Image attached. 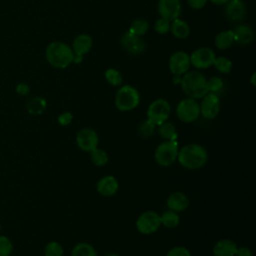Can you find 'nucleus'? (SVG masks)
Instances as JSON below:
<instances>
[{
    "mask_svg": "<svg viewBox=\"0 0 256 256\" xmlns=\"http://www.w3.org/2000/svg\"><path fill=\"white\" fill-rule=\"evenodd\" d=\"M177 160L182 167L189 170H196L206 164L208 153L203 146L196 143H190L179 149Z\"/></svg>",
    "mask_w": 256,
    "mask_h": 256,
    "instance_id": "f257e3e1",
    "label": "nucleus"
},
{
    "mask_svg": "<svg viewBox=\"0 0 256 256\" xmlns=\"http://www.w3.org/2000/svg\"><path fill=\"white\" fill-rule=\"evenodd\" d=\"M47 62L54 68L65 69L72 62L74 53L69 45L62 41H52L45 50Z\"/></svg>",
    "mask_w": 256,
    "mask_h": 256,
    "instance_id": "f03ea898",
    "label": "nucleus"
},
{
    "mask_svg": "<svg viewBox=\"0 0 256 256\" xmlns=\"http://www.w3.org/2000/svg\"><path fill=\"white\" fill-rule=\"evenodd\" d=\"M181 89L192 99H201L208 93L207 78L199 71H188L181 77Z\"/></svg>",
    "mask_w": 256,
    "mask_h": 256,
    "instance_id": "7ed1b4c3",
    "label": "nucleus"
},
{
    "mask_svg": "<svg viewBox=\"0 0 256 256\" xmlns=\"http://www.w3.org/2000/svg\"><path fill=\"white\" fill-rule=\"evenodd\" d=\"M140 103V95L138 90L131 85L121 86L115 95V106L119 111L128 112L136 107Z\"/></svg>",
    "mask_w": 256,
    "mask_h": 256,
    "instance_id": "20e7f679",
    "label": "nucleus"
},
{
    "mask_svg": "<svg viewBox=\"0 0 256 256\" xmlns=\"http://www.w3.org/2000/svg\"><path fill=\"white\" fill-rule=\"evenodd\" d=\"M178 151L179 147L176 140H165L155 149V161L160 166L168 167L177 160Z\"/></svg>",
    "mask_w": 256,
    "mask_h": 256,
    "instance_id": "39448f33",
    "label": "nucleus"
},
{
    "mask_svg": "<svg viewBox=\"0 0 256 256\" xmlns=\"http://www.w3.org/2000/svg\"><path fill=\"white\" fill-rule=\"evenodd\" d=\"M176 115L184 123L194 122L200 116L199 103L189 97L182 99L176 107Z\"/></svg>",
    "mask_w": 256,
    "mask_h": 256,
    "instance_id": "423d86ee",
    "label": "nucleus"
},
{
    "mask_svg": "<svg viewBox=\"0 0 256 256\" xmlns=\"http://www.w3.org/2000/svg\"><path fill=\"white\" fill-rule=\"evenodd\" d=\"M171 112L170 104L167 100L159 98L150 103L147 109V119L155 125H160L168 120Z\"/></svg>",
    "mask_w": 256,
    "mask_h": 256,
    "instance_id": "0eeeda50",
    "label": "nucleus"
},
{
    "mask_svg": "<svg viewBox=\"0 0 256 256\" xmlns=\"http://www.w3.org/2000/svg\"><path fill=\"white\" fill-rule=\"evenodd\" d=\"M161 226L160 215L152 210H148L139 215L136 220L137 230L144 235L155 233Z\"/></svg>",
    "mask_w": 256,
    "mask_h": 256,
    "instance_id": "6e6552de",
    "label": "nucleus"
},
{
    "mask_svg": "<svg viewBox=\"0 0 256 256\" xmlns=\"http://www.w3.org/2000/svg\"><path fill=\"white\" fill-rule=\"evenodd\" d=\"M190 64L197 69H207L213 66L216 58L215 52L208 47H199L195 49L190 55Z\"/></svg>",
    "mask_w": 256,
    "mask_h": 256,
    "instance_id": "1a4fd4ad",
    "label": "nucleus"
},
{
    "mask_svg": "<svg viewBox=\"0 0 256 256\" xmlns=\"http://www.w3.org/2000/svg\"><path fill=\"white\" fill-rule=\"evenodd\" d=\"M201 99L202 100L199 104L200 115L208 120L216 118L220 111V99L218 95L208 92Z\"/></svg>",
    "mask_w": 256,
    "mask_h": 256,
    "instance_id": "9d476101",
    "label": "nucleus"
},
{
    "mask_svg": "<svg viewBox=\"0 0 256 256\" xmlns=\"http://www.w3.org/2000/svg\"><path fill=\"white\" fill-rule=\"evenodd\" d=\"M77 146L85 152H91L98 147L99 137L97 132L92 128H82L76 135Z\"/></svg>",
    "mask_w": 256,
    "mask_h": 256,
    "instance_id": "9b49d317",
    "label": "nucleus"
},
{
    "mask_svg": "<svg viewBox=\"0 0 256 256\" xmlns=\"http://www.w3.org/2000/svg\"><path fill=\"white\" fill-rule=\"evenodd\" d=\"M191 64L189 55L184 51L174 52L168 61V67L173 75L182 76L189 71Z\"/></svg>",
    "mask_w": 256,
    "mask_h": 256,
    "instance_id": "f8f14e48",
    "label": "nucleus"
},
{
    "mask_svg": "<svg viewBox=\"0 0 256 256\" xmlns=\"http://www.w3.org/2000/svg\"><path fill=\"white\" fill-rule=\"evenodd\" d=\"M120 43L125 51L133 55L141 54L146 48L145 41L142 39V37L134 35L129 31H126L121 36Z\"/></svg>",
    "mask_w": 256,
    "mask_h": 256,
    "instance_id": "ddd939ff",
    "label": "nucleus"
},
{
    "mask_svg": "<svg viewBox=\"0 0 256 256\" xmlns=\"http://www.w3.org/2000/svg\"><path fill=\"white\" fill-rule=\"evenodd\" d=\"M157 10L160 17L171 22L180 16L181 2L180 0H159Z\"/></svg>",
    "mask_w": 256,
    "mask_h": 256,
    "instance_id": "4468645a",
    "label": "nucleus"
},
{
    "mask_svg": "<svg viewBox=\"0 0 256 256\" xmlns=\"http://www.w3.org/2000/svg\"><path fill=\"white\" fill-rule=\"evenodd\" d=\"M225 16L231 22H240L246 15V5L243 0H229L225 4Z\"/></svg>",
    "mask_w": 256,
    "mask_h": 256,
    "instance_id": "2eb2a0df",
    "label": "nucleus"
},
{
    "mask_svg": "<svg viewBox=\"0 0 256 256\" xmlns=\"http://www.w3.org/2000/svg\"><path fill=\"white\" fill-rule=\"evenodd\" d=\"M97 192L104 196V197H110L117 193L119 189V183L117 179L112 175H107L102 177L96 184Z\"/></svg>",
    "mask_w": 256,
    "mask_h": 256,
    "instance_id": "dca6fc26",
    "label": "nucleus"
},
{
    "mask_svg": "<svg viewBox=\"0 0 256 256\" xmlns=\"http://www.w3.org/2000/svg\"><path fill=\"white\" fill-rule=\"evenodd\" d=\"M166 204L169 210L178 213L187 209V207L189 206V199L183 192L176 191L168 196Z\"/></svg>",
    "mask_w": 256,
    "mask_h": 256,
    "instance_id": "f3484780",
    "label": "nucleus"
},
{
    "mask_svg": "<svg viewBox=\"0 0 256 256\" xmlns=\"http://www.w3.org/2000/svg\"><path fill=\"white\" fill-rule=\"evenodd\" d=\"M93 45V40L88 34H79L76 36L72 42V51L74 55L84 56L87 54Z\"/></svg>",
    "mask_w": 256,
    "mask_h": 256,
    "instance_id": "a211bd4d",
    "label": "nucleus"
},
{
    "mask_svg": "<svg viewBox=\"0 0 256 256\" xmlns=\"http://www.w3.org/2000/svg\"><path fill=\"white\" fill-rule=\"evenodd\" d=\"M233 31L234 42L240 45L250 44L254 39V32L251 26L247 24H238Z\"/></svg>",
    "mask_w": 256,
    "mask_h": 256,
    "instance_id": "6ab92c4d",
    "label": "nucleus"
},
{
    "mask_svg": "<svg viewBox=\"0 0 256 256\" xmlns=\"http://www.w3.org/2000/svg\"><path fill=\"white\" fill-rule=\"evenodd\" d=\"M237 244L231 239H221L217 241L212 249L214 256H235Z\"/></svg>",
    "mask_w": 256,
    "mask_h": 256,
    "instance_id": "aec40b11",
    "label": "nucleus"
},
{
    "mask_svg": "<svg viewBox=\"0 0 256 256\" xmlns=\"http://www.w3.org/2000/svg\"><path fill=\"white\" fill-rule=\"evenodd\" d=\"M170 31L175 38L185 39L190 34V27L186 21L176 18L170 23Z\"/></svg>",
    "mask_w": 256,
    "mask_h": 256,
    "instance_id": "412c9836",
    "label": "nucleus"
},
{
    "mask_svg": "<svg viewBox=\"0 0 256 256\" xmlns=\"http://www.w3.org/2000/svg\"><path fill=\"white\" fill-rule=\"evenodd\" d=\"M233 43L234 37L232 30H223L215 36L214 44L219 50H227L232 46Z\"/></svg>",
    "mask_w": 256,
    "mask_h": 256,
    "instance_id": "4be33fe9",
    "label": "nucleus"
},
{
    "mask_svg": "<svg viewBox=\"0 0 256 256\" xmlns=\"http://www.w3.org/2000/svg\"><path fill=\"white\" fill-rule=\"evenodd\" d=\"M26 108L31 115H40L46 109V101L42 97L30 98L26 103Z\"/></svg>",
    "mask_w": 256,
    "mask_h": 256,
    "instance_id": "5701e85b",
    "label": "nucleus"
},
{
    "mask_svg": "<svg viewBox=\"0 0 256 256\" xmlns=\"http://www.w3.org/2000/svg\"><path fill=\"white\" fill-rule=\"evenodd\" d=\"M160 221L166 228H175L180 223V216L177 212L168 209L160 215Z\"/></svg>",
    "mask_w": 256,
    "mask_h": 256,
    "instance_id": "b1692460",
    "label": "nucleus"
},
{
    "mask_svg": "<svg viewBox=\"0 0 256 256\" xmlns=\"http://www.w3.org/2000/svg\"><path fill=\"white\" fill-rule=\"evenodd\" d=\"M71 256H98V255L95 248L91 244L87 242H80L73 247Z\"/></svg>",
    "mask_w": 256,
    "mask_h": 256,
    "instance_id": "393cba45",
    "label": "nucleus"
},
{
    "mask_svg": "<svg viewBox=\"0 0 256 256\" xmlns=\"http://www.w3.org/2000/svg\"><path fill=\"white\" fill-rule=\"evenodd\" d=\"M158 133L164 140H176L177 139V131L176 127L173 123L165 121L159 125Z\"/></svg>",
    "mask_w": 256,
    "mask_h": 256,
    "instance_id": "a878e982",
    "label": "nucleus"
},
{
    "mask_svg": "<svg viewBox=\"0 0 256 256\" xmlns=\"http://www.w3.org/2000/svg\"><path fill=\"white\" fill-rule=\"evenodd\" d=\"M148 29H149L148 21L143 18H137L132 21L128 31L134 35L142 37L143 35H145L147 33Z\"/></svg>",
    "mask_w": 256,
    "mask_h": 256,
    "instance_id": "bb28decb",
    "label": "nucleus"
},
{
    "mask_svg": "<svg viewBox=\"0 0 256 256\" xmlns=\"http://www.w3.org/2000/svg\"><path fill=\"white\" fill-rule=\"evenodd\" d=\"M90 153V157H91V161L92 163L97 166V167H103L107 164L108 162V154L105 150L100 149V148H95L94 150H92Z\"/></svg>",
    "mask_w": 256,
    "mask_h": 256,
    "instance_id": "cd10ccee",
    "label": "nucleus"
},
{
    "mask_svg": "<svg viewBox=\"0 0 256 256\" xmlns=\"http://www.w3.org/2000/svg\"><path fill=\"white\" fill-rule=\"evenodd\" d=\"M213 66L217 69L218 72H220L222 74H229L232 70L233 63L229 58H227L225 56H219V57L215 58Z\"/></svg>",
    "mask_w": 256,
    "mask_h": 256,
    "instance_id": "c85d7f7f",
    "label": "nucleus"
},
{
    "mask_svg": "<svg viewBox=\"0 0 256 256\" xmlns=\"http://www.w3.org/2000/svg\"><path fill=\"white\" fill-rule=\"evenodd\" d=\"M104 77L106 81L112 86H120L123 82V78L120 71L115 68H108L104 73Z\"/></svg>",
    "mask_w": 256,
    "mask_h": 256,
    "instance_id": "c756f323",
    "label": "nucleus"
},
{
    "mask_svg": "<svg viewBox=\"0 0 256 256\" xmlns=\"http://www.w3.org/2000/svg\"><path fill=\"white\" fill-rule=\"evenodd\" d=\"M155 129H156V125L153 122H151L149 119H146L141 122L138 128V131L141 137L149 138L154 134Z\"/></svg>",
    "mask_w": 256,
    "mask_h": 256,
    "instance_id": "7c9ffc66",
    "label": "nucleus"
},
{
    "mask_svg": "<svg viewBox=\"0 0 256 256\" xmlns=\"http://www.w3.org/2000/svg\"><path fill=\"white\" fill-rule=\"evenodd\" d=\"M64 250L60 243L56 241L49 242L44 249V256H63Z\"/></svg>",
    "mask_w": 256,
    "mask_h": 256,
    "instance_id": "2f4dec72",
    "label": "nucleus"
},
{
    "mask_svg": "<svg viewBox=\"0 0 256 256\" xmlns=\"http://www.w3.org/2000/svg\"><path fill=\"white\" fill-rule=\"evenodd\" d=\"M223 80L218 76H213L207 79V89L209 93H217L223 88Z\"/></svg>",
    "mask_w": 256,
    "mask_h": 256,
    "instance_id": "473e14b6",
    "label": "nucleus"
},
{
    "mask_svg": "<svg viewBox=\"0 0 256 256\" xmlns=\"http://www.w3.org/2000/svg\"><path fill=\"white\" fill-rule=\"evenodd\" d=\"M13 251V244L6 236H0V256H10Z\"/></svg>",
    "mask_w": 256,
    "mask_h": 256,
    "instance_id": "72a5a7b5",
    "label": "nucleus"
},
{
    "mask_svg": "<svg viewBox=\"0 0 256 256\" xmlns=\"http://www.w3.org/2000/svg\"><path fill=\"white\" fill-rule=\"evenodd\" d=\"M154 30L160 35H164L168 33L170 31V21L162 17L158 18L154 23Z\"/></svg>",
    "mask_w": 256,
    "mask_h": 256,
    "instance_id": "f704fd0d",
    "label": "nucleus"
},
{
    "mask_svg": "<svg viewBox=\"0 0 256 256\" xmlns=\"http://www.w3.org/2000/svg\"><path fill=\"white\" fill-rule=\"evenodd\" d=\"M166 256H192L190 251L184 246H176L171 248Z\"/></svg>",
    "mask_w": 256,
    "mask_h": 256,
    "instance_id": "c9c22d12",
    "label": "nucleus"
},
{
    "mask_svg": "<svg viewBox=\"0 0 256 256\" xmlns=\"http://www.w3.org/2000/svg\"><path fill=\"white\" fill-rule=\"evenodd\" d=\"M58 123L61 125V126H67L71 123V121L73 120V114L69 111H65V112H62L58 118Z\"/></svg>",
    "mask_w": 256,
    "mask_h": 256,
    "instance_id": "e433bc0d",
    "label": "nucleus"
},
{
    "mask_svg": "<svg viewBox=\"0 0 256 256\" xmlns=\"http://www.w3.org/2000/svg\"><path fill=\"white\" fill-rule=\"evenodd\" d=\"M208 0H187V3L190 8L194 10H199L205 7Z\"/></svg>",
    "mask_w": 256,
    "mask_h": 256,
    "instance_id": "4c0bfd02",
    "label": "nucleus"
},
{
    "mask_svg": "<svg viewBox=\"0 0 256 256\" xmlns=\"http://www.w3.org/2000/svg\"><path fill=\"white\" fill-rule=\"evenodd\" d=\"M16 92H17L19 95H21V96H26L27 94H29L30 88H29L28 84L21 82V83H18V84H17V86H16Z\"/></svg>",
    "mask_w": 256,
    "mask_h": 256,
    "instance_id": "58836bf2",
    "label": "nucleus"
},
{
    "mask_svg": "<svg viewBox=\"0 0 256 256\" xmlns=\"http://www.w3.org/2000/svg\"><path fill=\"white\" fill-rule=\"evenodd\" d=\"M235 256H253V252L250 248L246 246H241L237 248Z\"/></svg>",
    "mask_w": 256,
    "mask_h": 256,
    "instance_id": "ea45409f",
    "label": "nucleus"
},
{
    "mask_svg": "<svg viewBox=\"0 0 256 256\" xmlns=\"http://www.w3.org/2000/svg\"><path fill=\"white\" fill-rule=\"evenodd\" d=\"M211 3L215 4V5H224L226 4L229 0H209Z\"/></svg>",
    "mask_w": 256,
    "mask_h": 256,
    "instance_id": "a19ab883",
    "label": "nucleus"
},
{
    "mask_svg": "<svg viewBox=\"0 0 256 256\" xmlns=\"http://www.w3.org/2000/svg\"><path fill=\"white\" fill-rule=\"evenodd\" d=\"M255 78H256V73L254 72V73L251 75V78H250V83H251L252 86H255V85H256V80H255Z\"/></svg>",
    "mask_w": 256,
    "mask_h": 256,
    "instance_id": "79ce46f5",
    "label": "nucleus"
},
{
    "mask_svg": "<svg viewBox=\"0 0 256 256\" xmlns=\"http://www.w3.org/2000/svg\"><path fill=\"white\" fill-rule=\"evenodd\" d=\"M105 256H119V255L116 254V253H108V254H106Z\"/></svg>",
    "mask_w": 256,
    "mask_h": 256,
    "instance_id": "37998d69",
    "label": "nucleus"
},
{
    "mask_svg": "<svg viewBox=\"0 0 256 256\" xmlns=\"http://www.w3.org/2000/svg\"><path fill=\"white\" fill-rule=\"evenodd\" d=\"M0 230H1V225H0Z\"/></svg>",
    "mask_w": 256,
    "mask_h": 256,
    "instance_id": "c03bdc74",
    "label": "nucleus"
}]
</instances>
